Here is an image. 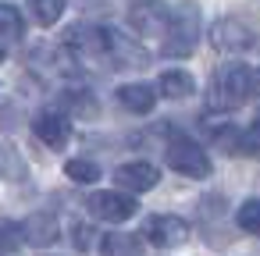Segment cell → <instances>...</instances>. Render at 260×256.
Masks as SVG:
<instances>
[{"mask_svg":"<svg viewBox=\"0 0 260 256\" xmlns=\"http://www.w3.org/2000/svg\"><path fill=\"white\" fill-rule=\"evenodd\" d=\"M200 40V11L196 4H178L175 11H168V29L160 40V50L168 57H185Z\"/></svg>","mask_w":260,"mask_h":256,"instance_id":"obj_1","label":"cell"},{"mask_svg":"<svg viewBox=\"0 0 260 256\" xmlns=\"http://www.w3.org/2000/svg\"><path fill=\"white\" fill-rule=\"evenodd\" d=\"M253 93V71L239 61H228L214 71V103L232 111V107H242Z\"/></svg>","mask_w":260,"mask_h":256,"instance_id":"obj_2","label":"cell"},{"mask_svg":"<svg viewBox=\"0 0 260 256\" xmlns=\"http://www.w3.org/2000/svg\"><path fill=\"white\" fill-rule=\"evenodd\" d=\"M164 160H168L171 171H178L185 178H207L210 174V157L189 135H171L168 146H164Z\"/></svg>","mask_w":260,"mask_h":256,"instance_id":"obj_3","label":"cell"},{"mask_svg":"<svg viewBox=\"0 0 260 256\" xmlns=\"http://www.w3.org/2000/svg\"><path fill=\"white\" fill-rule=\"evenodd\" d=\"M86 210H89L96 221L121 224V221H128V217L139 210V203H136L132 196H125V192H93V196L86 199Z\"/></svg>","mask_w":260,"mask_h":256,"instance_id":"obj_4","label":"cell"},{"mask_svg":"<svg viewBox=\"0 0 260 256\" xmlns=\"http://www.w3.org/2000/svg\"><path fill=\"white\" fill-rule=\"evenodd\" d=\"M146 238H150L157 249H175V245H182V242L189 238V224H185L182 217H175V213H157V217H150V224H146Z\"/></svg>","mask_w":260,"mask_h":256,"instance_id":"obj_5","label":"cell"},{"mask_svg":"<svg viewBox=\"0 0 260 256\" xmlns=\"http://www.w3.org/2000/svg\"><path fill=\"white\" fill-rule=\"evenodd\" d=\"M32 132L40 135V142H47L50 150H64L72 139V125L61 111H40L32 118Z\"/></svg>","mask_w":260,"mask_h":256,"instance_id":"obj_6","label":"cell"},{"mask_svg":"<svg viewBox=\"0 0 260 256\" xmlns=\"http://www.w3.org/2000/svg\"><path fill=\"white\" fill-rule=\"evenodd\" d=\"M210 43H214L217 50H224V54H242V50L253 43V36H249V29H246L239 18H221V22H214V29H210Z\"/></svg>","mask_w":260,"mask_h":256,"instance_id":"obj_7","label":"cell"},{"mask_svg":"<svg viewBox=\"0 0 260 256\" xmlns=\"http://www.w3.org/2000/svg\"><path fill=\"white\" fill-rule=\"evenodd\" d=\"M114 181L121 189H128V192H146V189H153L160 181V171L153 164H146V160H128V164H121L114 171Z\"/></svg>","mask_w":260,"mask_h":256,"instance_id":"obj_8","label":"cell"},{"mask_svg":"<svg viewBox=\"0 0 260 256\" xmlns=\"http://www.w3.org/2000/svg\"><path fill=\"white\" fill-rule=\"evenodd\" d=\"M22 235H25V242L29 245H50L54 238H57V217L54 213H29L25 217V224H22Z\"/></svg>","mask_w":260,"mask_h":256,"instance_id":"obj_9","label":"cell"},{"mask_svg":"<svg viewBox=\"0 0 260 256\" xmlns=\"http://www.w3.org/2000/svg\"><path fill=\"white\" fill-rule=\"evenodd\" d=\"M118 100H121V107H128L132 114H150L153 103H157V89L146 86V82H128V86L118 89Z\"/></svg>","mask_w":260,"mask_h":256,"instance_id":"obj_10","label":"cell"},{"mask_svg":"<svg viewBox=\"0 0 260 256\" xmlns=\"http://www.w3.org/2000/svg\"><path fill=\"white\" fill-rule=\"evenodd\" d=\"M157 86H160V93H164L168 100H185V96H192V93H196L192 75H189V71H182V68H168V71H160Z\"/></svg>","mask_w":260,"mask_h":256,"instance_id":"obj_11","label":"cell"},{"mask_svg":"<svg viewBox=\"0 0 260 256\" xmlns=\"http://www.w3.org/2000/svg\"><path fill=\"white\" fill-rule=\"evenodd\" d=\"M100 252L104 256H143V238L128 235V231H111V235H104Z\"/></svg>","mask_w":260,"mask_h":256,"instance_id":"obj_12","label":"cell"},{"mask_svg":"<svg viewBox=\"0 0 260 256\" xmlns=\"http://www.w3.org/2000/svg\"><path fill=\"white\" fill-rule=\"evenodd\" d=\"M22 242H25L22 224H15V221H4V217H0V256H15V252L22 249Z\"/></svg>","mask_w":260,"mask_h":256,"instance_id":"obj_13","label":"cell"},{"mask_svg":"<svg viewBox=\"0 0 260 256\" xmlns=\"http://www.w3.org/2000/svg\"><path fill=\"white\" fill-rule=\"evenodd\" d=\"M64 4H68V0H29V8H32V15H36V22L43 29H50L64 15Z\"/></svg>","mask_w":260,"mask_h":256,"instance_id":"obj_14","label":"cell"},{"mask_svg":"<svg viewBox=\"0 0 260 256\" xmlns=\"http://www.w3.org/2000/svg\"><path fill=\"white\" fill-rule=\"evenodd\" d=\"M64 171H68V178L79 181V185H93V181L100 178V167H96L93 160H82V157H79V160H68Z\"/></svg>","mask_w":260,"mask_h":256,"instance_id":"obj_15","label":"cell"},{"mask_svg":"<svg viewBox=\"0 0 260 256\" xmlns=\"http://www.w3.org/2000/svg\"><path fill=\"white\" fill-rule=\"evenodd\" d=\"M235 221H239V228H242L246 235H260V199H246V203L239 206Z\"/></svg>","mask_w":260,"mask_h":256,"instance_id":"obj_16","label":"cell"},{"mask_svg":"<svg viewBox=\"0 0 260 256\" xmlns=\"http://www.w3.org/2000/svg\"><path fill=\"white\" fill-rule=\"evenodd\" d=\"M0 36H8V40L22 36V15L11 4H0Z\"/></svg>","mask_w":260,"mask_h":256,"instance_id":"obj_17","label":"cell"},{"mask_svg":"<svg viewBox=\"0 0 260 256\" xmlns=\"http://www.w3.org/2000/svg\"><path fill=\"white\" fill-rule=\"evenodd\" d=\"M242 142H246V150H249V153H256V157H260V114H256V118H253V125L246 128Z\"/></svg>","mask_w":260,"mask_h":256,"instance_id":"obj_18","label":"cell"},{"mask_svg":"<svg viewBox=\"0 0 260 256\" xmlns=\"http://www.w3.org/2000/svg\"><path fill=\"white\" fill-rule=\"evenodd\" d=\"M75 245H79L82 252H86V249L93 245V231H89L86 224H79V228H75Z\"/></svg>","mask_w":260,"mask_h":256,"instance_id":"obj_19","label":"cell"},{"mask_svg":"<svg viewBox=\"0 0 260 256\" xmlns=\"http://www.w3.org/2000/svg\"><path fill=\"white\" fill-rule=\"evenodd\" d=\"M253 93H260V71H253Z\"/></svg>","mask_w":260,"mask_h":256,"instance_id":"obj_20","label":"cell"},{"mask_svg":"<svg viewBox=\"0 0 260 256\" xmlns=\"http://www.w3.org/2000/svg\"><path fill=\"white\" fill-rule=\"evenodd\" d=\"M0 64H4V47H0Z\"/></svg>","mask_w":260,"mask_h":256,"instance_id":"obj_21","label":"cell"}]
</instances>
